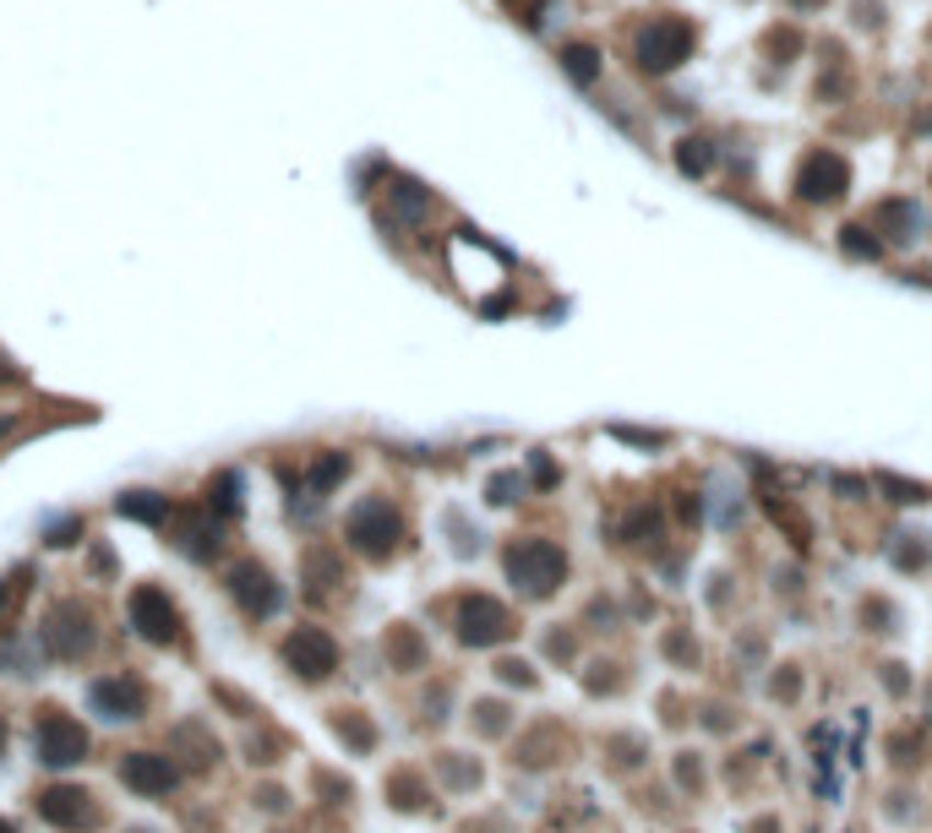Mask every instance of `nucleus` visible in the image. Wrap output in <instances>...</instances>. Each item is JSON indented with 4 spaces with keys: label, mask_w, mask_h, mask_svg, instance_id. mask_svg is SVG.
Instances as JSON below:
<instances>
[{
    "label": "nucleus",
    "mask_w": 932,
    "mask_h": 833,
    "mask_svg": "<svg viewBox=\"0 0 932 833\" xmlns=\"http://www.w3.org/2000/svg\"><path fill=\"white\" fill-rule=\"evenodd\" d=\"M862 235H867V229H845V240H840V246H851L856 257H878V246H873V240H862Z\"/></svg>",
    "instance_id": "4468645a"
},
{
    "label": "nucleus",
    "mask_w": 932,
    "mask_h": 833,
    "mask_svg": "<svg viewBox=\"0 0 932 833\" xmlns=\"http://www.w3.org/2000/svg\"><path fill=\"white\" fill-rule=\"evenodd\" d=\"M845 158H834V153H812L807 164H801V175H796V185H801V196L807 202H829V196H840L845 191Z\"/></svg>",
    "instance_id": "423d86ee"
},
{
    "label": "nucleus",
    "mask_w": 932,
    "mask_h": 833,
    "mask_svg": "<svg viewBox=\"0 0 932 833\" xmlns=\"http://www.w3.org/2000/svg\"><path fill=\"white\" fill-rule=\"evenodd\" d=\"M82 757H88V730H82L77 719H66V713L38 719V763L71 768V763H82Z\"/></svg>",
    "instance_id": "f257e3e1"
},
{
    "label": "nucleus",
    "mask_w": 932,
    "mask_h": 833,
    "mask_svg": "<svg viewBox=\"0 0 932 833\" xmlns=\"http://www.w3.org/2000/svg\"><path fill=\"white\" fill-rule=\"evenodd\" d=\"M0 833H16V829H11V823H0Z\"/></svg>",
    "instance_id": "dca6fc26"
},
{
    "label": "nucleus",
    "mask_w": 932,
    "mask_h": 833,
    "mask_svg": "<svg viewBox=\"0 0 932 833\" xmlns=\"http://www.w3.org/2000/svg\"><path fill=\"white\" fill-rule=\"evenodd\" d=\"M121 779H126L137 796H169L180 774H175V763L158 757V752H132V757L121 763Z\"/></svg>",
    "instance_id": "39448f33"
},
{
    "label": "nucleus",
    "mask_w": 932,
    "mask_h": 833,
    "mask_svg": "<svg viewBox=\"0 0 932 833\" xmlns=\"http://www.w3.org/2000/svg\"><path fill=\"white\" fill-rule=\"evenodd\" d=\"M349 534H355V545L371 555H382L388 545H393V534H398V518L382 507V502H366L355 518H349Z\"/></svg>",
    "instance_id": "0eeeda50"
},
{
    "label": "nucleus",
    "mask_w": 932,
    "mask_h": 833,
    "mask_svg": "<svg viewBox=\"0 0 932 833\" xmlns=\"http://www.w3.org/2000/svg\"><path fill=\"white\" fill-rule=\"evenodd\" d=\"M38 812H44L49 823H60V829H77V823H88V818H93V807H88V790H71V785H55V790H44V796H38Z\"/></svg>",
    "instance_id": "9d476101"
},
{
    "label": "nucleus",
    "mask_w": 932,
    "mask_h": 833,
    "mask_svg": "<svg viewBox=\"0 0 932 833\" xmlns=\"http://www.w3.org/2000/svg\"><path fill=\"white\" fill-rule=\"evenodd\" d=\"M93 708H99L104 719H137V713H143V687H132V682H99V687H93Z\"/></svg>",
    "instance_id": "9b49d317"
},
{
    "label": "nucleus",
    "mask_w": 932,
    "mask_h": 833,
    "mask_svg": "<svg viewBox=\"0 0 932 833\" xmlns=\"http://www.w3.org/2000/svg\"><path fill=\"white\" fill-rule=\"evenodd\" d=\"M595 60H600V55H595V49H579V44H573V49H568V71H573V77H584V82H589V77H595V71H600V66H595Z\"/></svg>",
    "instance_id": "ddd939ff"
},
{
    "label": "nucleus",
    "mask_w": 932,
    "mask_h": 833,
    "mask_svg": "<svg viewBox=\"0 0 932 833\" xmlns=\"http://www.w3.org/2000/svg\"><path fill=\"white\" fill-rule=\"evenodd\" d=\"M121 513H126V518H137V524H158V518L169 513V496H154V491H126V496H121Z\"/></svg>",
    "instance_id": "f8f14e48"
},
{
    "label": "nucleus",
    "mask_w": 932,
    "mask_h": 833,
    "mask_svg": "<svg viewBox=\"0 0 932 833\" xmlns=\"http://www.w3.org/2000/svg\"><path fill=\"white\" fill-rule=\"evenodd\" d=\"M132 627L148 638V643H175L180 638V610L169 605V594L164 588H137L132 594Z\"/></svg>",
    "instance_id": "7ed1b4c3"
},
{
    "label": "nucleus",
    "mask_w": 932,
    "mask_h": 833,
    "mask_svg": "<svg viewBox=\"0 0 932 833\" xmlns=\"http://www.w3.org/2000/svg\"><path fill=\"white\" fill-rule=\"evenodd\" d=\"M5 430H11V425H5V419H0V436H5Z\"/></svg>",
    "instance_id": "f3484780"
},
{
    "label": "nucleus",
    "mask_w": 932,
    "mask_h": 833,
    "mask_svg": "<svg viewBox=\"0 0 932 833\" xmlns=\"http://www.w3.org/2000/svg\"><path fill=\"white\" fill-rule=\"evenodd\" d=\"M284 660H290L306 682H322V676L333 671V660H338V654H333V643H327L322 632H311V627H306V632H295V638L284 643Z\"/></svg>",
    "instance_id": "1a4fd4ad"
},
{
    "label": "nucleus",
    "mask_w": 932,
    "mask_h": 833,
    "mask_svg": "<svg viewBox=\"0 0 932 833\" xmlns=\"http://www.w3.org/2000/svg\"><path fill=\"white\" fill-rule=\"evenodd\" d=\"M44 638H49V649H55V654L77 660V654H82V649L93 643V621H88V610H77V605H60Z\"/></svg>",
    "instance_id": "6e6552de"
},
{
    "label": "nucleus",
    "mask_w": 932,
    "mask_h": 833,
    "mask_svg": "<svg viewBox=\"0 0 932 833\" xmlns=\"http://www.w3.org/2000/svg\"><path fill=\"white\" fill-rule=\"evenodd\" d=\"M77 534H82V524H77V518H66V524H55V529H49V545H71Z\"/></svg>",
    "instance_id": "2eb2a0df"
},
{
    "label": "nucleus",
    "mask_w": 932,
    "mask_h": 833,
    "mask_svg": "<svg viewBox=\"0 0 932 833\" xmlns=\"http://www.w3.org/2000/svg\"><path fill=\"white\" fill-rule=\"evenodd\" d=\"M229 588H235V599L246 605V616H273V610H279V588H273L268 566H257V561H240V566L229 572Z\"/></svg>",
    "instance_id": "20e7f679"
},
{
    "label": "nucleus",
    "mask_w": 932,
    "mask_h": 833,
    "mask_svg": "<svg viewBox=\"0 0 932 833\" xmlns=\"http://www.w3.org/2000/svg\"><path fill=\"white\" fill-rule=\"evenodd\" d=\"M687 49H693V27H687V22H654V27L638 38L643 71H671V66L687 60Z\"/></svg>",
    "instance_id": "f03ea898"
}]
</instances>
